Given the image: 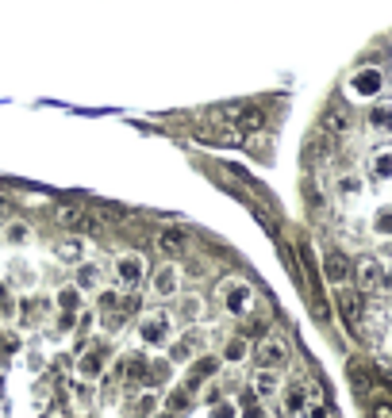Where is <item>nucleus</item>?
Listing matches in <instances>:
<instances>
[{
    "instance_id": "f257e3e1",
    "label": "nucleus",
    "mask_w": 392,
    "mask_h": 418,
    "mask_svg": "<svg viewBox=\"0 0 392 418\" xmlns=\"http://www.w3.org/2000/svg\"><path fill=\"white\" fill-rule=\"evenodd\" d=\"M219 307H223L231 319H242V315L254 307V288L239 277L223 280V284H219Z\"/></svg>"
},
{
    "instance_id": "f03ea898",
    "label": "nucleus",
    "mask_w": 392,
    "mask_h": 418,
    "mask_svg": "<svg viewBox=\"0 0 392 418\" xmlns=\"http://www.w3.org/2000/svg\"><path fill=\"white\" fill-rule=\"evenodd\" d=\"M254 357H258V369H281V365H289L292 357V345L284 334H266L258 345H254Z\"/></svg>"
},
{
    "instance_id": "7ed1b4c3",
    "label": "nucleus",
    "mask_w": 392,
    "mask_h": 418,
    "mask_svg": "<svg viewBox=\"0 0 392 418\" xmlns=\"http://www.w3.org/2000/svg\"><path fill=\"white\" fill-rule=\"evenodd\" d=\"M169 334H173V315L169 311H151V315H142V322H139V338L146 345H166L169 342Z\"/></svg>"
},
{
    "instance_id": "20e7f679",
    "label": "nucleus",
    "mask_w": 392,
    "mask_h": 418,
    "mask_svg": "<svg viewBox=\"0 0 392 418\" xmlns=\"http://www.w3.org/2000/svg\"><path fill=\"white\" fill-rule=\"evenodd\" d=\"M142 277H146V265H142L139 254H119L116 257V280H119V288H139Z\"/></svg>"
},
{
    "instance_id": "39448f33",
    "label": "nucleus",
    "mask_w": 392,
    "mask_h": 418,
    "mask_svg": "<svg viewBox=\"0 0 392 418\" xmlns=\"http://www.w3.org/2000/svg\"><path fill=\"white\" fill-rule=\"evenodd\" d=\"M154 246H158V254H166V257H185L189 234H185L181 227H162L158 234H154Z\"/></svg>"
},
{
    "instance_id": "423d86ee",
    "label": "nucleus",
    "mask_w": 392,
    "mask_h": 418,
    "mask_svg": "<svg viewBox=\"0 0 392 418\" xmlns=\"http://www.w3.org/2000/svg\"><path fill=\"white\" fill-rule=\"evenodd\" d=\"M85 254H89V242H85L81 234H69V238H58V242H54V257H58L62 265H81Z\"/></svg>"
},
{
    "instance_id": "0eeeda50",
    "label": "nucleus",
    "mask_w": 392,
    "mask_h": 418,
    "mask_svg": "<svg viewBox=\"0 0 392 418\" xmlns=\"http://www.w3.org/2000/svg\"><path fill=\"white\" fill-rule=\"evenodd\" d=\"M339 311H342V319H346V326L358 330V326H361V315H366L361 292H354V288H342V292H339Z\"/></svg>"
},
{
    "instance_id": "6e6552de",
    "label": "nucleus",
    "mask_w": 392,
    "mask_h": 418,
    "mask_svg": "<svg viewBox=\"0 0 392 418\" xmlns=\"http://www.w3.org/2000/svg\"><path fill=\"white\" fill-rule=\"evenodd\" d=\"M323 277H327V284H350V261H346V254H339V250L323 254Z\"/></svg>"
},
{
    "instance_id": "1a4fd4ad",
    "label": "nucleus",
    "mask_w": 392,
    "mask_h": 418,
    "mask_svg": "<svg viewBox=\"0 0 392 418\" xmlns=\"http://www.w3.org/2000/svg\"><path fill=\"white\" fill-rule=\"evenodd\" d=\"M204 342H208V334H204V330H189V334L181 338V342L173 345V349H169V357H173V361H192V357H196V353L204 349Z\"/></svg>"
},
{
    "instance_id": "9d476101",
    "label": "nucleus",
    "mask_w": 392,
    "mask_h": 418,
    "mask_svg": "<svg viewBox=\"0 0 392 418\" xmlns=\"http://www.w3.org/2000/svg\"><path fill=\"white\" fill-rule=\"evenodd\" d=\"M177 284H181V269H177L173 261H166L158 272H154V295H158V299L177 295Z\"/></svg>"
},
{
    "instance_id": "9b49d317",
    "label": "nucleus",
    "mask_w": 392,
    "mask_h": 418,
    "mask_svg": "<svg viewBox=\"0 0 392 418\" xmlns=\"http://www.w3.org/2000/svg\"><path fill=\"white\" fill-rule=\"evenodd\" d=\"M262 127H266V112H262V107H242V112H235L231 131H239V139L242 134H258Z\"/></svg>"
},
{
    "instance_id": "f8f14e48",
    "label": "nucleus",
    "mask_w": 392,
    "mask_h": 418,
    "mask_svg": "<svg viewBox=\"0 0 392 418\" xmlns=\"http://www.w3.org/2000/svg\"><path fill=\"white\" fill-rule=\"evenodd\" d=\"M381 85H384V77H381V69H373V66H366V69H358L354 73V81H350V89L358 92V96H377L381 92Z\"/></svg>"
},
{
    "instance_id": "ddd939ff",
    "label": "nucleus",
    "mask_w": 392,
    "mask_h": 418,
    "mask_svg": "<svg viewBox=\"0 0 392 418\" xmlns=\"http://www.w3.org/2000/svg\"><path fill=\"white\" fill-rule=\"evenodd\" d=\"M250 387H254L258 399H273V395L281 392V376H277L273 369H258V372H254V380H250Z\"/></svg>"
},
{
    "instance_id": "4468645a",
    "label": "nucleus",
    "mask_w": 392,
    "mask_h": 418,
    "mask_svg": "<svg viewBox=\"0 0 392 418\" xmlns=\"http://www.w3.org/2000/svg\"><path fill=\"white\" fill-rule=\"evenodd\" d=\"M377 284H381V257H366L358 265V288L361 292H373Z\"/></svg>"
},
{
    "instance_id": "2eb2a0df",
    "label": "nucleus",
    "mask_w": 392,
    "mask_h": 418,
    "mask_svg": "<svg viewBox=\"0 0 392 418\" xmlns=\"http://www.w3.org/2000/svg\"><path fill=\"white\" fill-rule=\"evenodd\" d=\"M74 288L77 292H96V288H101V265H77V277H74Z\"/></svg>"
},
{
    "instance_id": "dca6fc26",
    "label": "nucleus",
    "mask_w": 392,
    "mask_h": 418,
    "mask_svg": "<svg viewBox=\"0 0 392 418\" xmlns=\"http://www.w3.org/2000/svg\"><path fill=\"white\" fill-rule=\"evenodd\" d=\"M300 415L304 418H331V407H327V399H323L319 387H308V403H304Z\"/></svg>"
},
{
    "instance_id": "f3484780",
    "label": "nucleus",
    "mask_w": 392,
    "mask_h": 418,
    "mask_svg": "<svg viewBox=\"0 0 392 418\" xmlns=\"http://www.w3.org/2000/svg\"><path fill=\"white\" fill-rule=\"evenodd\" d=\"M81 219H85L81 204H58V207H54V223H62V227H77Z\"/></svg>"
},
{
    "instance_id": "a211bd4d",
    "label": "nucleus",
    "mask_w": 392,
    "mask_h": 418,
    "mask_svg": "<svg viewBox=\"0 0 392 418\" xmlns=\"http://www.w3.org/2000/svg\"><path fill=\"white\" fill-rule=\"evenodd\" d=\"M323 127L331 134H346V131H350V115H346V107H331L327 119H323Z\"/></svg>"
},
{
    "instance_id": "6ab92c4d",
    "label": "nucleus",
    "mask_w": 392,
    "mask_h": 418,
    "mask_svg": "<svg viewBox=\"0 0 392 418\" xmlns=\"http://www.w3.org/2000/svg\"><path fill=\"white\" fill-rule=\"evenodd\" d=\"M101 369H104V353L101 349H92V353H85L81 361H77V372H81V376H101Z\"/></svg>"
},
{
    "instance_id": "aec40b11",
    "label": "nucleus",
    "mask_w": 392,
    "mask_h": 418,
    "mask_svg": "<svg viewBox=\"0 0 392 418\" xmlns=\"http://www.w3.org/2000/svg\"><path fill=\"white\" fill-rule=\"evenodd\" d=\"M304 403H308V392H304V384H292L289 392H284V415H300Z\"/></svg>"
},
{
    "instance_id": "412c9836",
    "label": "nucleus",
    "mask_w": 392,
    "mask_h": 418,
    "mask_svg": "<svg viewBox=\"0 0 392 418\" xmlns=\"http://www.w3.org/2000/svg\"><path fill=\"white\" fill-rule=\"evenodd\" d=\"M246 353H250V342H246V338H231L227 349H223V361L227 365H239V361H246Z\"/></svg>"
},
{
    "instance_id": "4be33fe9",
    "label": "nucleus",
    "mask_w": 392,
    "mask_h": 418,
    "mask_svg": "<svg viewBox=\"0 0 392 418\" xmlns=\"http://www.w3.org/2000/svg\"><path fill=\"white\" fill-rule=\"evenodd\" d=\"M181 311H185V319H189V322H201L204 319V299H201V295H185Z\"/></svg>"
},
{
    "instance_id": "5701e85b",
    "label": "nucleus",
    "mask_w": 392,
    "mask_h": 418,
    "mask_svg": "<svg viewBox=\"0 0 392 418\" xmlns=\"http://www.w3.org/2000/svg\"><path fill=\"white\" fill-rule=\"evenodd\" d=\"M208 372H216V357H201L192 365V376H189V387H196L201 380H208Z\"/></svg>"
},
{
    "instance_id": "b1692460",
    "label": "nucleus",
    "mask_w": 392,
    "mask_h": 418,
    "mask_svg": "<svg viewBox=\"0 0 392 418\" xmlns=\"http://www.w3.org/2000/svg\"><path fill=\"white\" fill-rule=\"evenodd\" d=\"M369 173H373V181H389L392 177V154H377L373 165H369Z\"/></svg>"
},
{
    "instance_id": "393cba45",
    "label": "nucleus",
    "mask_w": 392,
    "mask_h": 418,
    "mask_svg": "<svg viewBox=\"0 0 392 418\" xmlns=\"http://www.w3.org/2000/svg\"><path fill=\"white\" fill-rule=\"evenodd\" d=\"M369 418H392V399H389V395H373V403H369Z\"/></svg>"
},
{
    "instance_id": "a878e982",
    "label": "nucleus",
    "mask_w": 392,
    "mask_h": 418,
    "mask_svg": "<svg viewBox=\"0 0 392 418\" xmlns=\"http://www.w3.org/2000/svg\"><path fill=\"white\" fill-rule=\"evenodd\" d=\"M369 123L381 127V131H392V107H373L369 112Z\"/></svg>"
},
{
    "instance_id": "bb28decb",
    "label": "nucleus",
    "mask_w": 392,
    "mask_h": 418,
    "mask_svg": "<svg viewBox=\"0 0 392 418\" xmlns=\"http://www.w3.org/2000/svg\"><path fill=\"white\" fill-rule=\"evenodd\" d=\"M12 215H16V196L0 192V223H12Z\"/></svg>"
},
{
    "instance_id": "cd10ccee",
    "label": "nucleus",
    "mask_w": 392,
    "mask_h": 418,
    "mask_svg": "<svg viewBox=\"0 0 392 418\" xmlns=\"http://www.w3.org/2000/svg\"><path fill=\"white\" fill-rule=\"evenodd\" d=\"M373 230H377V234H392V207H381V211H377Z\"/></svg>"
},
{
    "instance_id": "c85d7f7f",
    "label": "nucleus",
    "mask_w": 392,
    "mask_h": 418,
    "mask_svg": "<svg viewBox=\"0 0 392 418\" xmlns=\"http://www.w3.org/2000/svg\"><path fill=\"white\" fill-rule=\"evenodd\" d=\"M27 238H31V227H24V223H12V227H8V242H12V246H24Z\"/></svg>"
},
{
    "instance_id": "c756f323",
    "label": "nucleus",
    "mask_w": 392,
    "mask_h": 418,
    "mask_svg": "<svg viewBox=\"0 0 392 418\" xmlns=\"http://www.w3.org/2000/svg\"><path fill=\"white\" fill-rule=\"evenodd\" d=\"M377 288H381V292H392V265L381 261V284H377Z\"/></svg>"
},
{
    "instance_id": "7c9ffc66",
    "label": "nucleus",
    "mask_w": 392,
    "mask_h": 418,
    "mask_svg": "<svg viewBox=\"0 0 392 418\" xmlns=\"http://www.w3.org/2000/svg\"><path fill=\"white\" fill-rule=\"evenodd\" d=\"M358 189H361V184L354 181V177H346V181H342V192H346V196H354V192H358Z\"/></svg>"
},
{
    "instance_id": "2f4dec72",
    "label": "nucleus",
    "mask_w": 392,
    "mask_h": 418,
    "mask_svg": "<svg viewBox=\"0 0 392 418\" xmlns=\"http://www.w3.org/2000/svg\"><path fill=\"white\" fill-rule=\"evenodd\" d=\"M58 304H62V307H74V304H77V292H62Z\"/></svg>"
},
{
    "instance_id": "473e14b6",
    "label": "nucleus",
    "mask_w": 392,
    "mask_h": 418,
    "mask_svg": "<svg viewBox=\"0 0 392 418\" xmlns=\"http://www.w3.org/2000/svg\"><path fill=\"white\" fill-rule=\"evenodd\" d=\"M116 304H119L116 292H104V295H101V307H116Z\"/></svg>"
},
{
    "instance_id": "72a5a7b5",
    "label": "nucleus",
    "mask_w": 392,
    "mask_h": 418,
    "mask_svg": "<svg viewBox=\"0 0 392 418\" xmlns=\"http://www.w3.org/2000/svg\"><path fill=\"white\" fill-rule=\"evenodd\" d=\"M242 418H266V415H262V410L254 407V403H246V407H242Z\"/></svg>"
},
{
    "instance_id": "f704fd0d",
    "label": "nucleus",
    "mask_w": 392,
    "mask_h": 418,
    "mask_svg": "<svg viewBox=\"0 0 392 418\" xmlns=\"http://www.w3.org/2000/svg\"><path fill=\"white\" fill-rule=\"evenodd\" d=\"M185 403H189V395L177 392V395H173V410H185Z\"/></svg>"
},
{
    "instance_id": "c9c22d12",
    "label": "nucleus",
    "mask_w": 392,
    "mask_h": 418,
    "mask_svg": "<svg viewBox=\"0 0 392 418\" xmlns=\"http://www.w3.org/2000/svg\"><path fill=\"white\" fill-rule=\"evenodd\" d=\"M216 418H235V410H231V407H227V403H223V407L216 410Z\"/></svg>"
}]
</instances>
